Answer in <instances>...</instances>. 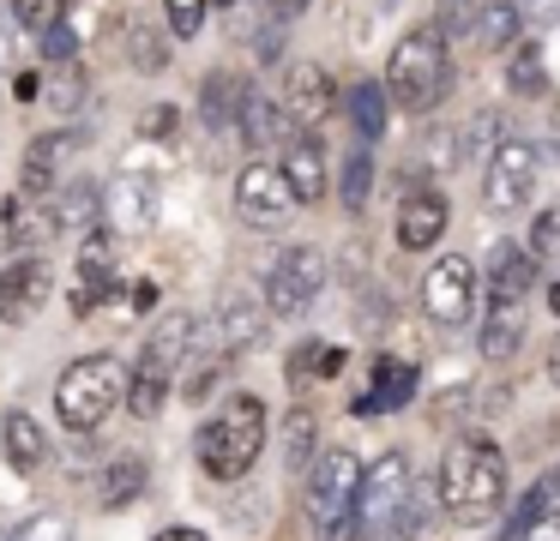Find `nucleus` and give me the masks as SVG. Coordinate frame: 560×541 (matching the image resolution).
<instances>
[{"label": "nucleus", "instance_id": "nucleus-37", "mask_svg": "<svg viewBox=\"0 0 560 541\" xmlns=\"http://www.w3.org/2000/svg\"><path fill=\"white\" fill-rule=\"evenodd\" d=\"M7 541H73V524H67L61 511H37V517H25Z\"/></svg>", "mask_w": 560, "mask_h": 541}, {"label": "nucleus", "instance_id": "nucleus-21", "mask_svg": "<svg viewBox=\"0 0 560 541\" xmlns=\"http://www.w3.org/2000/svg\"><path fill=\"white\" fill-rule=\"evenodd\" d=\"M61 211H55V204H31V199H7V240H13V247H43V240H55L61 235Z\"/></svg>", "mask_w": 560, "mask_h": 541}, {"label": "nucleus", "instance_id": "nucleus-10", "mask_svg": "<svg viewBox=\"0 0 560 541\" xmlns=\"http://www.w3.org/2000/svg\"><path fill=\"white\" fill-rule=\"evenodd\" d=\"M422 307H428V319L434 325H464L470 319V307H476V264L470 259H440L434 271L422 277Z\"/></svg>", "mask_w": 560, "mask_h": 541}, {"label": "nucleus", "instance_id": "nucleus-19", "mask_svg": "<svg viewBox=\"0 0 560 541\" xmlns=\"http://www.w3.org/2000/svg\"><path fill=\"white\" fill-rule=\"evenodd\" d=\"M290 108H278V103H271V96H259V91H242V115H235V127H242V139L247 144H254V151H259V144H290L295 139V132H290Z\"/></svg>", "mask_w": 560, "mask_h": 541}, {"label": "nucleus", "instance_id": "nucleus-6", "mask_svg": "<svg viewBox=\"0 0 560 541\" xmlns=\"http://www.w3.org/2000/svg\"><path fill=\"white\" fill-rule=\"evenodd\" d=\"M404 493H410V457L404 451L374 457L362 475V499H355V536L404 529Z\"/></svg>", "mask_w": 560, "mask_h": 541}, {"label": "nucleus", "instance_id": "nucleus-24", "mask_svg": "<svg viewBox=\"0 0 560 541\" xmlns=\"http://www.w3.org/2000/svg\"><path fill=\"white\" fill-rule=\"evenodd\" d=\"M187 343H194V319L187 313H170V319L151 331V343H145V361H158V367H182L187 361Z\"/></svg>", "mask_w": 560, "mask_h": 541}, {"label": "nucleus", "instance_id": "nucleus-18", "mask_svg": "<svg viewBox=\"0 0 560 541\" xmlns=\"http://www.w3.org/2000/svg\"><path fill=\"white\" fill-rule=\"evenodd\" d=\"M67 156H73V132H43V139H31L25 168H19V192H25V199L31 192H49Z\"/></svg>", "mask_w": 560, "mask_h": 541}, {"label": "nucleus", "instance_id": "nucleus-14", "mask_svg": "<svg viewBox=\"0 0 560 541\" xmlns=\"http://www.w3.org/2000/svg\"><path fill=\"white\" fill-rule=\"evenodd\" d=\"M115 289V259H109V235H91L85 252H79V271H73V313L85 319L103 295Z\"/></svg>", "mask_w": 560, "mask_h": 541}, {"label": "nucleus", "instance_id": "nucleus-16", "mask_svg": "<svg viewBox=\"0 0 560 541\" xmlns=\"http://www.w3.org/2000/svg\"><path fill=\"white\" fill-rule=\"evenodd\" d=\"M326 144H319V132H295L290 144H283V175H290V187L302 192L307 204L326 192Z\"/></svg>", "mask_w": 560, "mask_h": 541}, {"label": "nucleus", "instance_id": "nucleus-3", "mask_svg": "<svg viewBox=\"0 0 560 541\" xmlns=\"http://www.w3.org/2000/svg\"><path fill=\"white\" fill-rule=\"evenodd\" d=\"M446 91H452L446 36H440V24H422V31H410L398 48H392L386 96L404 108V115H428V108H440V96H446Z\"/></svg>", "mask_w": 560, "mask_h": 541}, {"label": "nucleus", "instance_id": "nucleus-13", "mask_svg": "<svg viewBox=\"0 0 560 541\" xmlns=\"http://www.w3.org/2000/svg\"><path fill=\"white\" fill-rule=\"evenodd\" d=\"M440 235H446V199L428 192V187L404 192V204H398V247L422 252V247H434Z\"/></svg>", "mask_w": 560, "mask_h": 541}, {"label": "nucleus", "instance_id": "nucleus-8", "mask_svg": "<svg viewBox=\"0 0 560 541\" xmlns=\"http://www.w3.org/2000/svg\"><path fill=\"white\" fill-rule=\"evenodd\" d=\"M536 192V151L524 139H500V151L488 156V175H482V204L494 216L524 211Z\"/></svg>", "mask_w": 560, "mask_h": 541}, {"label": "nucleus", "instance_id": "nucleus-49", "mask_svg": "<svg viewBox=\"0 0 560 541\" xmlns=\"http://www.w3.org/2000/svg\"><path fill=\"white\" fill-rule=\"evenodd\" d=\"M536 487H542L548 499H560V463H555V475H542V481H536Z\"/></svg>", "mask_w": 560, "mask_h": 541}, {"label": "nucleus", "instance_id": "nucleus-47", "mask_svg": "<svg viewBox=\"0 0 560 541\" xmlns=\"http://www.w3.org/2000/svg\"><path fill=\"white\" fill-rule=\"evenodd\" d=\"M530 541H560V505H555V511H548L542 524L530 529Z\"/></svg>", "mask_w": 560, "mask_h": 541}, {"label": "nucleus", "instance_id": "nucleus-26", "mask_svg": "<svg viewBox=\"0 0 560 541\" xmlns=\"http://www.w3.org/2000/svg\"><path fill=\"white\" fill-rule=\"evenodd\" d=\"M49 457V439H43V427L31 415H13L7 421V463L19 469V475H31V469Z\"/></svg>", "mask_w": 560, "mask_h": 541}, {"label": "nucleus", "instance_id": "nucleus-38", "mask_svg": "<svg viewBox=\"0 0 560 541\" xmlns=\"http://www.w3.org/2000/svg\"><path fill=\"white\" fill-rule=\"evenodd\" d=\"M61 12H67V0H13V19L37 36H49L55 24H61Z\"/></svg>", "mask_w": 560, "mask_h": 541}, {"label": "nucleus", "instance_id": "nucleus-25", "mask_svg": "<svg viewBox=\"0 0 560 541\" xmlns=\"http://www.w3.org/2000/svg\"><path fill=\"white\" fill-rule=\"evenodd\" d=\"M139 493H145V457H133V451H121L109 469H103V505H133Z\"/></svg>", "mask_w": 560, "mask_h": 541}, {"label": "nucleus", "instance_id": "nucleus-41", "mask_svg": "<svg viewBox=\"0 0 560 541\" xmlns=\"http://www.w3.org/2000/svg\"><path fill=\"white\" fill-rule=\"evenodd\" d=\"M206 12H211V0H163V19H170L175 36H199Z\"/></svg>", "mask_w": 560, "mask_h": 541}, {"label": "nucleus", "instance_id": "nucleus-12", "mask_svg": "<svg viewBox=\"0 0 560 541\" xmlns=\"http://www.w3.org/2000/svg\"><path fill=\"white\" fill-rule=\"evenodd\" d=\"M530 283H536V252L500 240V247L488 252V301H494V307H518V301L530 295Z\"/></svg>", "mask_w": 560, "mask_h": 541}, {"label": "nucleus", "instance_id": "nucleus-31", "mask_svg": "<svg viewBox=\"0 0 560 541\" xmlns=\"http://www.w3.org/2000/svg\"><path fill=\"white\" fill-rule=\"evenodd\" d=\"M307 373H314V379L343 373V349H338V343H302V349H295V361H290V379L302 385Z\"/></svg>", "mask_w": 560, "mask_h": 541}, {"label": "nucleus", "instance_id": "nucleus-52", "mask_svg": "<svg viewBox=\"0 0 560 541\" xmlns=\"http://www.w3.org/2000/svg\"><path fill=\"white\" fill-rule=\"evenodd\" d=\"M548 313H560V277L548 283Z\"/></svg>", "mask_w": 560, "mask_h": 541}, {"label": "nucleus", "instance_id": "nucleus-22", "mask_svg": "<svg viewBox=\"0 0 560 541\" xmlns=\"http://www.w3.org/2000/svg\"><path fill=\"white\" fill-rule=\"evenodd\" d=\"M151 199H158V187H151L145 175H121L109 192V223L121 228V235H139V228H151Z\"/></svg>", "mask_w": 560, "mask_h": 541}, {"label": "nucleus", "instance_id": "nucleus-27", "mask_svg": "<svg viewBox=\"0 0 560 541\" xmlns=\"http://www.w3.org/2000/svg\"><path fill=\"white\" fill-rule=\"evenodd\" d=\"M518 343H524V307H494L488 325H482V355L500 361V355H512Z\"/></svg>", "mask_w": 560, "mask_h": 541}, {"label": "nucleus", "instance_id": "nucleus-5", "mask_svg": "<svg viewBox=\"0 0 560 541\" xmlns=\"http://www.w3.org/2000/svg\"><path fill=\"white\" fill-rule=\"evenodd\" d=\"M362 475L355 451H319L314 475H307V511L326 529V541H350L355 536V499H362Z\"/></svg>", "mask_w": 560, "mask_h": 541}, {"label": "nucleus", "instance_id": "nucleus-11", "mask_svg": "<svg viewBox=\"0 0 560 541\" xmlns=\"http://www.w3.org/2000/svg\"><path fill=\"white\" fill-rule=\"evenodd\" d=\"M43 301H49V264L43 259L25 252V259H13L7 271H0V319L7 325H25Z\"/></svg>", "mask_w": 560, "mask_h": 541}, {"label": "nucleus", "instance_id": "nucleus-46", "mask_svg": "<svg viewBox=\"0 0 560 541\" xmlns=\"http://www.w3.org/2000/svg\"><path fill=\"white\" fill-rule=\"evenodd\" d=\"M13 67V12H0V72Z\"/></svg>", "mask_w": 560, "mask_h": 541}, {"label": "nucleus", "instance_id": "nucleus-36", "mask_svg": "<svg viewBox=\"0 0 560 541\" xmlns=\"http://www.w3.org/2000/svg\"><path fill=\"white\" fill-rule=\"evenodd\" d=\"M524 247L536 252V259H560V199L548 204V211H536V223H530V240Z\"/></svg>", "mask_w": 560, "mask_h": 541}, {"label": "nucleus", "instance_id": "nucleus-15", "mask_svg": "<svg viewBox=\"0 0 560 541\" xmlns=\"http://www.w3.org/2000/svg\"><path fill=\"white\" fill-rule=\"evenodd\" d=\"M410 397H416V367L386 355V361H374V385H368L350 409H362V415H386V409H404Z\"/></svg>", "mask_w": 560, "mask_h": 541}, {"label": "nucleus", "instance_id": "nucleus-50", "mask_svg": "<svg viewBox=\"0 0 560 541\" xmlns=\"http://www.w3.org/2000/svg\"><path fill=\"white\" fill-rule=\"evenodd\" d=\"M266 7H271V12H283V19H290V12H302L307 0H266Z\"/></svg>", "mask_w": 560, "mask_h": 541}, {"label": "nucleus", "instance_id": "nucleus-9", "mask_svg": "<svg viewBox=\"0 0 560 541\" xmlns=\"http://www.w3.org/2000/svg\"><path fill=\"white\" fill-rule=\"evenodd\" d=\"M319 289H326V252L290 247L266 277V307L271 313H302V307H314Z\"/></svg>", "mask_w": 560, "mask_h": 541}, {"label": "nucleus", "instance_id": "nucleus-34", "mask_svg": "<svg viewBox=\"0 0 560 541\" xmlns=\"http://www.w3.org/2000/svg\"><path fill=\"white\" fill-rule=\"evenodd\" d=\"M127 55H133V72H163L170 67L163 31H151V24H133V31H127Z\"/></svg>", "mask_w": 560, "mask_h": 541}, {"label": "nucleus", "instance_id": "nucleus-40", "mask_svg": "<svg viewBox=\"0 0 560 541\" xmlns=\"http://www.w3.org/2000/svg\"><path fill=\"white\" fill-rule=\"evenodd\" d=\"M440 36H470L476 24H482V12H476V0H440Z\"/></svg>", "mask_w": 560, "mask_h": 541}, {"label": "nucleus", "instance_id": "nucleus-43", "mask_svg": "<svg viewBox=\"0 0 560 541\" xmlns=\"http://www.w3.org/2000/svg\"><path fill=\"white\" fill-rule=\"evenodd\" d=\"M79 55V36L67 31V24H55L49 36H43V60H55V67H61V60H73Z\"/></svg>", "mask_w": 560, "mask_h": 541}, {"label": "nucleus", "instance_id": "nucleus-28", "mask_svg": "<svg viewBox=\"0 0 560 541\" xmlns=\"http://www.w3.org/2000/svg\"><path fill=\"white\" fill-rule=\"evenodd\" d=\"M350 127L362 132V139H380V132H386V91H380V84H355L350 91Z\"/></svg>", "mask_w": 560, "mask_h": 541}, {"label": "nucleus", "instance_id": "nucleus-20", "mask_svg": "<svg viewBox=\"0 0 560 541\" xmlns=\"http://www.w3.org/2000/svg\"><path fill=\"white\" fill-rule=\"evenodd\" d=\"M290 115L302 120L307 132L319 127V120L331 115V79H326V67H290Z\"/></svg>", "mask_w": 560, "mask_h": 541}, {"label": "nucleus", "instance_id": "nucleus-29", "mask_svg": "<svg viewBox=\"0 0 560 541\" xmlns=\"http://www.w3.org/2000/svg\"><path fill=\"white\" fill-rule=\"evenodd\" d=\"M368 192H374V156H368V151H350V156H343V175H338L343 211H362Z\"/></svg>", "mask_w": 560, "mask_h": 541}, {"label": "nucleus", "instance_id": "nucleus-30", "mask_svg": "<svg viewBox=\"0 0 560 541\" xmlns=\"http://www.w3.org/2000/svg\"><path fill=\"white\" fill-rule=\"evenodd\" d=\"M199 115H206L211 132H223L235 115H242V91H235L230 79H206V91H199Z\"/></svg>", "mask_w": 560, "mask_h": 541}, {"label": "nucleus", "instance_id": "nucleus-35", "mask_svg": "<svg viewBox=\"0 0 560 541\" xmlns=\"http://www.w3.org/2000/svg\"><path fill=\"white\" fill-rule=\"evenodd\" d=\"M518 7H512V0H500V7H488L482 12V24H476V36H482L488 48H500V43H512V36H518Z\"/></svg>", "mask_w": 560, "mask_h": 541}, {"label": "nucleus", "instance_id": "nucleus-7", "mask_svg": "<svg viewBox=\"0 0 560 541\" xmlns=\"http://www.w3.org/2000/svg\"><path fill=\"white\" fill-rule=\"evenodd\" d=\"M235 211H242L247 228H283L302 211V192L290 187L283 163H247L235 175Z\"/></svg>", "mask_w": 560, "mask_h": 541}, {"label": "nucleus", "instance_id": "nucleus-45", "mask_svg": "<svg viewBox=\"0 0 560 541\" xmlns=\"http://www.w3.org/2000/svg\"><path fill=\"white\" fill-rule=\"evenodd\" d=\"M139 132H145V139H170V132H175V108H170V103L145 108V120H139Z\"/></svg>", "mask_w": 560, "mask_h": 541}, {"label": "nucleus", "instance_id": "nucleus-4", "mask_svg": "<svg viewBox=\"0 0 560 541\" xmlns=\"http://www.w3.org/2000/svg\"><path fill=\"white\" fill-rule=\"evenodd\" d=\"M127 379H133V373H127L115 355L73 361V367L61 373V385H55V415H61V427L67 433L103 427V421H109V409L127 403Z\"/></svg>", "mask_w": 560, "mask_h": 541}, {"label": "nucleus", "instance_id": "nucleus-2", "mask_svg": "<svg viewBox=\"0 0 560 541\" xmlns=\"http://www.w3.org/2000/svg\"><path fill=\"white\" fill-rule=\"evenodd\" d=\"M194 451H199V463H206V475L242 481L247 469L259 463V451H266V403H259L254 391H235L211 421H199Z\"/></svg>", "mask_w": 560, "mask_h": 541}, {"label": "nucleus", "instance_id": "nucleus-48", "mask_svg": "<svg viewBox=\"0 0 560 541\" xmlns=\"http://www.w3.org/2000/svg\"><path fill=\"white\" fill-rule=\"evenodd\" d=\"M158 541H206V536H199V529H163Z\"/></svg>", "mask_w": 560, "mask_h": 541}, {"label": "nucleus", "instance_id": "nucleus-42", "mask_svg": "<svg viewBox=\"0 0 560 541\" xmlns=\"http://www.w3.org/2000/svg\"><path fill=\"white\" fill-rule=\"evenodd\" d=\"M283 439H290V469H302L307 463V445H314V415H307V409H295Z\"/></svg>", "mask_w": 560, "mask_h": 541}, {"label": "nucleus", "instance_id": "nucleus-17", "mask_svg": "<svg viewBox=\"0 0 560 541\" xmlns=\"http://www.w3.org/2000/svg\"><path fill=\"white\" fill-rule=\"evenodd\" d=\"M259 331H266V319H259V301L247 295H230L218 307V331H211V355H242L247 343H259Z\"/></svg>", "mask_w": 560, "mask_h": 541}, {"label": "nucleus", "instance_id": "nucleus-23", "mask_svg": "<svg viewBox=\"0 0 560 541\" xmlns=\"http://www.w3.org/2000/svg\"><path fill=\"white\" fill-rule=\"evenodd\" d=\"M170 379H175L170 367H158V361L139 355L133 379H127V409H133L139 421H158V415H163V403H170Z\"/></svg>", "mask_w": 560, "mask_h": 541}, {"label": "nucleus", "instance_id": "nucleus-51", "mask_svg": "<svg viewBox=\"0 0 560 541\" xmlns=\"http://www.w3.org/2000/svg\"><path fill=\"white\" fill-rule=\"evenodd\" d=\"M548 379L560 385V337H555V349H548Z\"/></svg>", "mask_w": 560, "mask_h": 541}, {"label": "nucleus", "instance_id": "nucleus-39", "mask_svg": "<svg viewBox=\"0 0 560 541\" xmlns=\"http://www.w3.org/2000/svg\"><path fill=\"white\" fill-rule=\"evenodd\" d=\"M506 79H512V91H518V96H536V91H542V55H536V48H518L512 67H506Z\"/></svg>", "mask_w": 560, "mask_h": 541}, {"label": "nucleus", "instance_id": "nucleus-44", "mask_svg": "<svg viewBox=\"0 0 560 541\" xmlns=\"http://www.w3.org/2000/svg\"><path fill=\"white\" fill-rule=\"evenodd\" d=\"M512 7H518V19H524V24H536V31L560 19V0H512Z\"/></svg>", "mask_w": 560, "mask_h": 541}, {"label": "nucleus", "instance_id": "nucleus-32", "mask_svg": "<svg viewBox=\"0 0 560 541\" xmlns=\"http://www.w3.org/2000/svg\"><path fill=\"white\" fill-rule=\"evenodd\" d=\"M548 511H555V499H548L542 487H530L518 505H512V517H506V529H500V541H530V529L542 524Z\"/></svg>", "mask_w": 560, "mask_h": 541}, {"label": "nucleus", "instance_id": "nucleus-33", "mask_svg": "<svg viewBox=\"0 0 560 541\" xmlns=\"http://www.w3.org/2000/svg\"><path fill=\"white\" fill-rule=\"evenodd\" d=\"M97 204H103V192H97V180H73V187L61 192V223L67 228H85V223H97Z\"/></svg>", "mask_w": 560, "mask_h": 541}, {"label": "nucleus", "instance_id": "nucleus-1", "mask_svg": "<svg viewBox=\"0 0 560 541\" xmlns=\"http://www.w3.org/2000/svg\"><path fill=\"white\" fill-rule=\"evenodd\" d=\"M440 499H446V517L464 529L488 524V517L506 511V463L488 439H458L440 463Z\"/></svg>", "mask_w": 560, "mask_h": 541}]
</instances>
